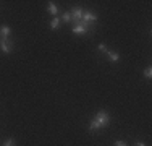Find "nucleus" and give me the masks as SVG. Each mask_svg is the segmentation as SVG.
Masks as SVG:
<instances>
[{"mask_svg":"<svg viewBox=\"0 0 152 146\" xmlns=\"http://www.w3.org/2000/svg\"><path fill=\"white\" fill-rule=\"evenodd\" d=\"M71 31H73L75 34L83 36V34H88V31H89V29L86 28V26H83L81 23H78V24H75V26H73V29H71Z\"/></svg>","mask_w":152,"mask_h":146,"instance_id":"nucleus-5","label":"nucleus"},{"mask_svg":"<svg viewBox=\"0 0 152 146\" xmlns=\"http://www.w3.org/2000/svg\"><path fill=\"white\" fill-rule=\"evenodd\" d=\"M83 13H84V12H83V10L79 8V7L73 8V10H71V13H70V15H71V21H73L75 24H78L79 21L83 20Z\"/></svg>","mask_w":152,"mask_h":146,"instance_id":"nucleus-3","label":"nucleus"},{"mask_svg":"<svg viewBox=\"0 0 152 146\" xmlns=\"http://www.w3.org/2000/svg\"><path fill=\"white\" fill-rule=\"evenodd\" d=\"M3 146H15V140H12V138H8V140L3 143Z\"/></svg>","mask_w":152,"mask_h":146,"instance_id":"nucleus-11","label":"nucleus"},{"mask_svg":"<svg viewBox=\"0 0 152 146\" xmlns=\"http://www.w3.org/2000/svg\"><path fill=\"white\" fill-rule=\"evenodd\" d=\"M94 120H96V123L99 125V128H102V127H107L108 123H110V115H108V112H105V111H100V112H97V115L94 117Z\"/></svg>","mask_w":152,"mask_h":146,"instance_id":"nucleus-1","label":"nucleus"},{"mask_svg":"<svg viewBox=\"0 0 152 146\" xmlns=\"http://www.w3.org/2000/svg\"><path fill=\"white\" fill-rule=\"evenodd\" d=\"M144 76H146V78H151V76H152V70H151V67H149V68H146V72H144Z\"/></svg>","mask_w":152,"mask_h":146,"instance_id":"nucleus-12","label":"nucleus"},{"mask_svg":"<svg viewBox=\"0 0 152 146\" xmlns=\"http://www.w3.org/2000/svg\"><path fill=\"white\" fill-rule=\"evenodd\" d=\"M61 20H63L65 23H70V21H71V15H70V13H63V16H61Z\"/></svg>","mask_w":152,"mask_h":146,"instance_id":"nucleus-10","label":"nucleus"},{"mask_svg":"<svg viewBox=\"0 0 152 146\" xmlns=\"http://www.w3.org/2000/svg\"><path fill=\"white\" fill-rule=\"evenodd\" d=\"M136 146H146V145H144V143H141V141H137V143H136Z\"/></svg>","mask_w":152,"mask_h":146,"instance_id":"nucleus-15","label":"nucleus"},{"mask_svg":"<svg viewBox=\"0 0 152 146\" xmlns=\"http://www.w3.org/2000/svg\"><path fill=\"white\" fill-rule=\"evenodd\" d=\"M12 34V29H10L7 24H3L2 28H0V38H2V41H5V39H8V36Z\"/></svg>","mask_w":152,"mask_h":146,"instance_id":"nucleus-6","label":"nucleus"},{"mask_svg":"<svg viewBox=\"0 0 152 146\" xmlns=\"http://www.w3.org/2000/svg\"><path fill=\"white\" fill-rule=\"evenodd\" d=\"M60 26V20H58V18H52V21H50V28H52V29H57V28H58Z\"/></svg>","mask_w":152,"mask_h":146,"instance_id":"nucleus-9","label":"nucleus"},{"mask_svg":"<svg viewBox=\"0 0 152 146\" xmlns=\"http://www.w3.org/2000/svg\"><path fill=\"white\" fill-rule=\"evenodd\" d=\"M96 20H97L96 13H92V12H86V13H83V20L79 21V23H81L83 26H86V28L89 29V24H91V23H96Z\"/></svg>","mask_w":152,"mask_h":146,"instance_id":"nucleus-2","label":"nucleus"},{"mask_svg":"<svg viewBox=\"0 0 152 146\" xmlns=\"http://www.w3.org/2000/svg\"><path fill=\"white\" fill-rule=\"evenodd\" d=\"M13 42L10 41V39H5V41H0V49H2V52H5V54H10L13 50Z\"/></svg>","mask_w":152,"mask_h":146,"instance_id":"nucleus-4","label":"nucleus"},{"mask_svg":"<svg viewBox=\"0 0 152 146\" xmlns=\"http://www.w3.org/2000/svg\"><path fill=\"white\" fill-rule=\"evenodd\" d=\"M99 50H102V52H107V46H105V44H99Z\"/></svg>","mask_w":152,"mask_h":146,"instance_id":"nucleus-13","label":"nucleus"},{"mask_svg":"<svg viewBox=\"0 0 152 146\" xmlns=\"http://www.w3.org/2000/svg\"><path fill=\"white\" fill-rule=\"evenodd\" d=\"M107 55H108V60H112V62H118V60H120V54L113 52V50H107Z\"/></svg>","mask_w":152,"mask_h":146,"instance_id":"nucleus-7","label":"nucleus"},{"mask_svg":"<svg viewBox=\"0 0 152 146\" xmlns=\"http://www.w3.org/2000/svg\"><path fill=\"white\" fill-rule=\"evenodd\" d=\"M47 10H49V13L52 15L53 18H55V15L58 13V8H57V5L53 2H49V7H47Z\"/></svg>","mask_w":152,"mask_h":146,"instance_id":"nucleus-8","label":"nucleus"},{"mask_svg":"<svg viewBox=\"0 0 152 146\" xmlns=\"http://www.w3.org/2000/svg\"><path fill=\"white\" fill-rule=\"evenodd\" d=\"M115 146H128V145H126L125 141H120V140H118V141H115Z\"/></svg>","mask_w":152,"mask_h":146,"instance_id":"nucleus-14","label":"nucleus"}]
</instances>
